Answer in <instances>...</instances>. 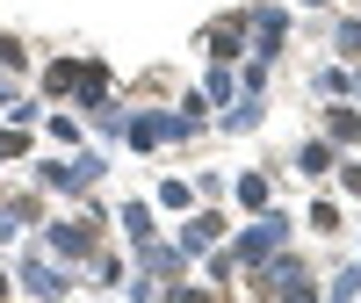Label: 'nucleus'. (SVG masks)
Segmentation results:
<instances>
[]
</instances>
